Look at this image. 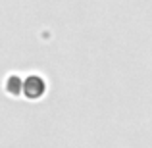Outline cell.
<instances>
[{"label":"cell","mask_w":152,"mask_h":148,"mask_svg":"<svg viewBox=\"0 0 152 148\" xmlns=\"http://www.w3.org/2000/svg\"><path fill=\"white\" fill-rule=\"evenodd\" d=\"M48 93V81L45 75L41 73H29L27 77H23V89L21 96L29 102H37V100L45 98Z\"/></svg>","instance_id":"cell-1"},{"label":"cell","mask_w":152,"mask_h":148,"mask_svg":"<svg viewBox=\"0 0 152 148\" xmlns=\"http://www.w3.org/2000/svg\"><path fill=\"white\" fill-rule=\"evenodd\" d=\"M23 89V77L19 73H10L4 79V93L12 98H19Z\"/></svg>","instance_id":"cell-2"}]
</instances>
